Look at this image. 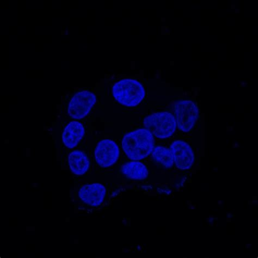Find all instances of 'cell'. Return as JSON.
I'll return each mask as SVG.
<instances>
[{"label": "cell", "instance_id": "5b68a950", "mask_svg": "<svg viewBox=\"0 0 258 258\" xmlns=\"http://www.w3.org/2000/svg\"><path fill=\"white\" fill-rule=\"evenodd\" d=\"M96 103V97L92 92L88 91L78 92L70 101L68 111L70 116L75 119L84 118Z\"/></svg>", "mask_w": 258, "mask_h": 258}, {"label": "cell", "instance_id": "52a82bcc", "mask_svg": "<svg viewBox=\"0 0 258 258\" xmlns=\"http://www.w3.org/2000/svg\"><path fill=\"white\" fill-rule=\"evenodd\" d=\"M174 161L178 168L185 170L191 168L194 164L195 155L192 149L182 141H176L171 146Z\"/></svg>", "mask_w": 258, "mask_h": 258}, {"label": "cell", "instance_id": "7a4b0ae2", "mask_svg": "<svg viewBox=\"0 0 258 258\" xmlns=\"http://www.w3.org/2000/svg\"><path fill=\"white\" fill-rule=\"evenodd\" d=\"M112 93L120 104L127 107L137 106L145 96L143 86L139 81L132 79H124L115 84Z\"/></svg>", "mask_w": 258, "mask_h": 258}, {"label": "cell", "instance_id": "6da1fadb", "mask_svg": "<svg viewBox=\"0 0 258 258\" xmlns=\"http://www.w3.org/2000/svg\"><path fill=\"white\" fill-rule=\"evenodd\" d=\"M154 146L153 134L145 128L128 133L122 141V147L127 157L135 161L148 157L153 152Z\"/></svg>", "mask_w": 258, "mask_h": 258}, {"label": "cell", "instance_id": "30bf717a", "mask_svg": "<svg viewBox=\"0 0 258 258\" xmlns=\"http://www.w3.org/2000/svg\"><path fill=\"white\" fill-rule=\"evenodd\" d=\"M69 164L73 173L78 175L85 174L90 165L86 154L80 151H75L70 154Z\"/></svg>", "mask_w": 258, "mask_h": 258}, {"label": "cell", "instance_id": "7c38bea8", "mask_svg": "<svg viewBox=\"0 0 258 258\" xmlns=\"http://www.w3.org/2000/svg\"><path fill=\"white\" fill-rule=\"evenodd\" d=\"M153 156L155 160L166 168H171L174 164V158L170 149L159 146L153 149Z\"/></svg>", "mask_w": 258, "mask_h": 258}, {"label": "cell", "instance_id": "8fae6325", "mask_svg": "<svg viewBox=\"0 0 258 258\" xmlns=\"http://www.w3.org/2000/svg\"><path fill=\"white\" fill-rule=\"evenodd\" d=\"M121 171L127 178L133 180H144L148 175L147 167L138 161L126 163L122 167Z\"/></svg>", "mask_w": 258, "mask_h": 258}, {"label": "cell", "instance_id": "3957f363", "mask_svg": "<svg viewBox=\"0 0 258 258\" xmlns=\"http://www.w3.org/2000/svg\"><path fill=\"white\" fill-rule=\"evenodd\" d=\"M147 130L159 139L171 137L175 132L176 122L171 113L162 112L148 115L144 121Z\"/></svg>", "mask_w": 258, "mask_h": 258}, {"label": "cell", "instance_id": "277c9868", "mask_svg": "<svg viewBox=\"0 0 258 258\" xmlns=\"http://www.w3.org/2000/svg\"><path fill=\"white\" fill-rule=\"evenodd\" d=\"M174 112L179 128L184 132L191 130L199 117V108L194 101L182 100L174 105Z\"/></svg>", "mask_w": 258, "mask_h": 258}, {"label": "cell", "instance_id": "ba28073f", "mask_svg": "<svg viewBox=\"0 0 258 258\" xmlns=\"http://www.w3.org/2000/svg\"><path fill=\"white\" fill-rule=\"evenodd\" d=\"M105 187L100 184L83 186L80 189V198L88 205L99 206L103 203L105 196Z\"/></svg>", "mask_w": 258, "mask_h": 258}, {"label": "cell", "instance_id": "9c48e42d", "mask_svg": "<svg viewBox=\"0 0 258 258\" xmlns=\"http://www.w3.org/2000/svg\"><path fill=\"white\" fill-rule=\"evenodd\" d=\"M85 129L82 124L78 121H72L68 125L62 135L64 145L69 148L76 147L83 139Z\"/></svg>", "mask_w": 258, "mask_h": 258}, {"label": "cell", "instance_id": "8992f818", "mask_svg": "<svg viewBox=\"0 0 258 258\" xmlns=\"http://www.w3.org/2000/svg\"><path fill=\"white\" fill-rule=\"evenodd\" d=\"M119 155V150L117 145L110 140L100 141L95 151L97 164L103 167L113 165L117 161Z\"/></svg>", "mask_w": 258, "mask_h": 258}]
</instances>
